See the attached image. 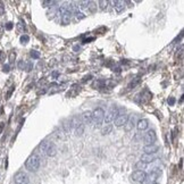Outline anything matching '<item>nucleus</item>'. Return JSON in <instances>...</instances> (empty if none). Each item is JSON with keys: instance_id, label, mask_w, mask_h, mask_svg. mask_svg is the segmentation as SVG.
Masks as SVG:
<instances>
[{"instance_id": "nucleus-1", "label": "nucleus", "mask_w": 184, "mask_h": 184, "mask_svg": "<svg viewBox=\"0 0 184 184\" xmlns=\"http://www.w3.org/2000/svg\"><path fill=\"white\" fill-rule=\"evenodd\" d=\"M40 167V158L38 155H31L25 161V168L28 172H36Z\"/></svg>"}, {"instance_id": "nucleus-2", "label": "nucleus", "mask_w": 184, "mask_h": 184, "mask_svg": "<svg viewBox=\"0 0 184 184\" xmlns=\"http://www.w3.org/2000/svg\"><path fill=\"white\" fill-rule=\"evenodd\" d=\"M105 119V110L101 107L96 108L93 111H92V122L94 123V125L99 127L101 126V124L104 123Z\"/></svg>"}, {"instance_id": "nucleus-3", "label": "nucleus", "mask_w": 184, "mask_h": 184, "mask_svg": "<svg viewBox=\"0 0 184 184\" xmlns=\"http://www.w3.org/2000/svg\"><path fill=\"white\" fill-rule=\"evenodd\" d=\"M15 184H28L30 183V177L25 172H17L14 176Z\"/></svg>"}, {"instance_id": "nucleus-4", "label": "nucleus", "mask_w": 184, "mask_h": 184, "mask_svg": "<svg viewBox=\"0 0 184 184\" xmlns=\"http://www.w3.org/2000/svg\"><path fill=\"white\" fill-rule=\"evenodd\" d=\"M118 115V109L116 106H113V107L109 109V111H108L107 114H105V119L104 122H106L107 124H109V123H111L113 121H115V118L117 117Z\"/></svg>"}, {"instance_id": "nucleus-5", "label": "nucleus", "mask_w": 184, "mask_h": 184, "mask_svg": "<svg viewBox=\"0 0 184 184\" xmlns=\"http://www.w3.org/2000/svg\"><path fill=\"white\" fill-rule=\"evenodd\" d=\"M156 140H157V135L156 132L153 130H150V131H148L146 133V135H144V143H146V146L153 144V143L156 142Z\"/></svg>"}, {"instance_id": "nucleus-6", "label": "nucleus", "mask_w": 184, "mask_h": 184, "mask_svg": "<svg viewBox=\"0 0 184 184\" xmlns=\"http://www.w3.org/2000/svg\"><path fill=\"white\" fill-rule=\"evenodd\" d=\"M146 175L147 174L144 173V170H135L132 174V180L136 183H142L146 181Z\"/></svg>"}, {"instance_id": "nucleus-7", "label": "nucleus", "mask_w": 184, "mask_h": 184, "mask_svg": "<svg viewBox=\"0 0 184 184\" xmlns=\"http://www.w3.org/2000/svg\"><path fill=\"white\" fill-rule=\"evenodd\" d=\"M129 119V115L126 114H118L117 117L115 118V126L116 127H122L126 124V122Z\"/></svg>"}, {"instance_id": "nucleus-8", "label": "nucleus", "mask_w": 184, "mask_h": 184, "mask_svg": "<svg viewBox=\"0 0 184 184\" xmlns=\"http://www.w3.org/2000/svg\"><path fill=\"white\" fill-rule=\"evenodd\" d=\"M158 150H159V148L156 144H149V146L143 147V152L147 153V155H155Z\"/></svg>"}, {"instance_id": "nucleus-9", "label": "nucleus", "mask_w": 184, "mask_h": 184, "mask_svg": "<svg viewBox=\"0 0 184 184\" xmlns=\"http://www.w3.org/2000/svg\"><path fill=\"white\" fill-rule=\"evenodd\" d=\"M148 127H149V122L146 118H142V119H140L136 123V129L139 130V131H146Z\"/></svg>"}, {"instance_id": "nucleus-10", "label": "nucleus", "mask_w": 184, "mask_h": 184, "mask_svg": "<svg viewBox=\"0 0 184 184\" xmlns=\"http://www.w3.org/2000/svg\"><path fill=\"white\" fill-rule=\"evenodd\" d=\"M82 122L83 124H91L92 123V111L85 110L82 114Z\"/></svg>"}, {"instance_id": "nucleus-11", "label": "nucleus", "mask_w": 184, "mask_h": 184, "mask_svg": "<svg viewBox=\"0 0 184 184\" xmlns=\"http://www.w3.org/2000/svg\"><path fill=\"white\" fill-rule=\"evenodd\" d=\"M45 155L48 157H53L56 156V153H57V148H56V146L53 144V143L49 142L48 144V148H47V150H45Z\"/></svg>"}, {"instance_id": "nucleus-12", "label": "nucleus", "mask_w": 184, "mask_h": 184, "mask_svg": "<svg viewBox=\"0 0 184 184\" xmlns=\"http://www.w3.org/2000/svg\"><path fill=\"white\" fill-rule=\"evenodd\" d=\"M156 160V156L155 155H147V153H143L142 156H141V160L140 161H142L147 165V164H150L155 161Z\"/></svg>"}, {"instance_id": "nucleus-13", "label": "nucleus", "mask_w": 184, "mask_h": 184, "mask_svg": "<svg viewBox=\"0 0 184 184\" xmlns=\"http://www.w3.org/2000/svg\"><path fill=\"white\" fill-rule=\"evenodd\" d=\"M159 174L160 173L158 172V170H152L151 173L147 174V175H146V180L150 181V182H156L157 178L159 177Z\"/></svg>"}, {"instance_id": "nucleus-14", "label": "nucleus", "mask_w": 184, "mask_h": 184, "mask_svg": "<svg viewBox=\"0 0 184 184\" xmlns=\"http://www.w3.org/2000/svg\"><path fill=\"white\" fill-rule=\"evenodd\" d=\"M113 4H114L115 11L117 13H122L125 8V2L124 1H113Z\"/></svg>"}, {"instance_id": "nucleus-15", "label": "nucleus", "mask_w": 184, "mask_h": 184, "mask_svg": "<svg viewBox=\"0 0 184 184\" xmlns=\"http://www.w3.org/2000/svg\"><path fill=\"white\" fill-rule=\"evenodd\" d=\"M133 126H134V117H129L127 122H126V124L124 125V130H125V132H130V131H132Z\"/></svg>"}, {"instance_id": "nucleus-16", "label": "nucleus", "mask_w": 184, "mask_h": 184, "mask_svg": "<svg viewBox=\"0 0 184 184\" xmlns=\"http://www.w3.org/2000/svg\"><path fill=\"white\" fill-rule=\"evenodd\" d=\"M71 17H72V11H67L65 14L62 16V23H63L64 25H67L70 24L71 22Z\"/></svg>"}, {"instance_id": "nucleus-17", "label": "nucleus", "mask_w": 184, "mask_h": 184, "mask_svg": "<svg viewBox=\"0 0 184 184\" xmlns=\"http://www.w3.org/2000/svg\"><path fill=\"white\" fill-rule=\"evenodd\" d=\"M111 131H113V125H110V124H106V126L101 130V134H102V135H107V134H109Z\"/></svg>"}, {"instance_id": "nucleus-18", "label": "nucleus", "mask_w": 184, "mask_h": 184, "mask_svg": "<svg viewBox=\"0 0 184 184\" xmlns=\"http://www.w3.org/2000/svg\"><path fill=\"white\" fill-rule=\"evenodd\" d=\"M146 167L147 165L144 163H142V161H138V163L135 164L136 170H143V169H146Z\"/></svg>"}, {"instance_id": "nucleus-19", "label": "nucleus", "mask_w": 184, "mask_h": 184, "mask_svg": "<svg viewBox=\"0 0 184 184\" xmlns=\"http://www.w3.org/2000/svg\"><path fill=\"white\" fill-rule=\"evenodd\" d=\"M48 144H49V141H47V140L42 141V143L40 144V149H41L42 152H45V150L48 148Z\"/></svg>"}, {"instance_id": "nucleus-20", "label": "nucleus", "mask_w": 184, "mask_h": 184, "mask_svg": "<svg viewBox=\"0 0 184 184\" xmlns=\"http://www.w3.org/2000/svg\"><path fill=\"white\" fill-rule=\"evenodd\" d=\"M67 11H68V8H67L66 6H62V7H60V8L58 9V11H57V14H58L59 16H63V15L65 14V13H66Z\"/></svg>"}, {"instance_id": "nucleus-21", "label": "nucleus", "mask_w": 184, "mask_h": 184, "mask_svg": "<svg viewBox=\"0 0 184 184\" xmlns=\"http://www.w3.org/2000/svg\"><path fill=\"white\" fill-rule=\"evenodd\" d=\"M19 41H21V43H23V45H24V43H28V42L30 41V36L26 34L22 35L21 39H19Z\"/></svg>"}, {"instance_id": "nucleus-22", "label": "nucleus", "mask_w": 184, "mask_h": 184, "mask_svg": "<svg viewBox=\"0 0 184 184\" xmlns=\"http://www.w3.org/2000/svg\"><path fill=\"white\" fill-rule=\"evenodd\" d=\"M41 4L43 7H51L52 5L57 4V2H56V1H42Z\"/></svg>"}, {"instance_id": "nucleus-23", "label": "nucleus", "mask_w": 184, "mask_h": 184, "mask_svg": "<svg viewBox=\"0 0 184 184\" xmlns=\"http://www.w3.org/2000/svg\"><path fill=\"white\" fill-rule=\"evenodd\" d=\"M31 57L34 59H39L40 58V52L36 51V50H32L31 51Z\"/></svg>"}, {"instance_id": "nucleus-24", "label": "nucleus", "mask_w": 184, "mask_h": 184, "mask_svg": "<svg viewBox=\"0 0 184 184\" xmlns=\"http://www.w3.org/2000/svg\"><path fill=\"white\" fill-rule=\"evenodd\" d=\"M74 14H75V17H76L77 19H83V18H85V15H84L83 13H81V11H75Z\"/></svg>"}, {"instance_id": "nucleus-25", "label": "nucleus", "mask_w": 184, "mask_h": 184, "mask_svg": "<svg viewBox=\"0 0 184 184\" xmlns=\"http://www.w3.org/2000/svg\"><path fill=\"white\" fill-rule=\"evenodd\" d=\"M83 132H84V125L80 126L79 129L75 130V133H76V135H82V134H83Z\"/></svg>"}, {"instance_id": "nucleus-26", "label": "nucleus", "mask_w": 184, "mask_h": 184, "mask_svg": "<svg viewBox=\"0 0 184 184\" xmlns=\"http://www.w3.org/2000/svg\"><path fill=\"white\" fill-rule=\"evenodd\" d=\"M108 1H99V5H100V9H102V11H105L106 8H107L108 6Z\"/></svg>"}, {"instance_id": "nucleus-27", "label": "nucleus", "mask_w": 184, "mask_h": 184, "mask_svg": "<svg viewBox=\"0 0 184 184\" xmlns=\"http://www.w3.org/2000/svg\"><path fill=\"white\" fill-rule=\"evenodd\" d=\"M15 59H16V52L11 51V53H9V62H11V63H14Z\"/></svg>"}, {"instance_id": "nucleus-28", "label": "nucleus", "mask_w": 184, "mask_h": 184, "mask_svg": "<svg viewBox=\"0 0 184 184\" xmlns=\"http://www.w3.org/2000/svg\"><path fill=\"white\" fill-rule=\"evenodd\" d=\"M13 26H14V24H13L11 22H8L5 28H6V30H11V28H13Z\"/></svg>"}, {"instance_id": "nucleus-29", "label": "nucleus", "mask_w": 184, "mask_h": 184, "mask_svg": "<svg viewBox=\"0 0 184 184\" xmlns=\"http://www.w3.org/2000/svg\"><path fill=\"white\" fill-rule=\"evenodd\" d=\"M18 68H21V70H25V63L23 60H21L19 63H18Z\"/></svg>"}, {"instance_id": "nucleus-30", "label": "nucleus", "mask_w": 184, "mask_h": 184, "mask_svg": "<svg viewBox=\"0 0 184 184\" xmlns=\"http://www.w3.org/2000/svg\"><path fill=\"white\" fill-rule=\"evenodd\" d=\"M139 82H140L139 79H138V80H136L135 82H133V81H132V82H131V84H130V85H129V88H130V89H132V88L135 87V85H136V84H138V83H139Z\"/></svg>"}, {"instance_id": "nucleus-31", "label": "nucleus", "mask_w": 184, "mask_h": 184, "mask_svg": "<svg viewBox=\"0 0 184 184\" xmlns=\"http://www.w3.org/2000/svg\"><path fill=\"white\" fill-rule=\"evenodd\" d=\"M5 13V6L2 2H0V15H4Z\"/></svg>"}, {"instance_id": "nucleus-32", "label": "nucleus", "mask_w": 184, "mask_h": 184, "mask_svg": "<svg viewBox=\"0 0 184 184\" xmlns=\"http://www.w3.org/2000/svg\"><path fill=\"white\" fill-rule=\"evenodd\" d=\"M168 104H169V106H173L175 104V98H169L168 99Z\"/></svg>"}, {"instance_id": "nucleus-33", "label": "nucleus", "mask_w": 184, "mask_h": 184, "mask_svg": "<svg viewBox=\"0 0 184 184\" xmlns=\"http://www.w3.org/2000/svg\"><path fill=\"white\" fill-rule=\"evenodd\" d=\"M32 66H33V65H32V63H28V66H26V68H25V70H26V72H30V71L32 70Z\"/></svg>"}, {"instance_id": "nucleus-34", "label": "nucleus", "mask_w": 184, "mask_h": 184, "mask_svg": "<svg viewBox=\"0 0 184 184\" xmlns=\"http://www.w3.org/2000/svg\"><path fill=\"white\" fill-rule=\"evenodd\" d=\"M18 28H19V30H24V28H25V25L23 24V23H22V22H19V23H18Z\"/></svg>"}, {"instance_id": "nucleus-35", "label": "nucleus", "mask_w": 184, "mask_h": 184, "mask_svg": "<svg viewBox=\"0 0 184 184\" xmlns=\"http://www.w3.org/2000/svg\"><path fill=\"white\" fill-rule=\"evenodd\" d=\"M4 72H5V73H8V72H9V65H5V66H4Z\"/></svg>"}, {"instance_id": "nucleus-36", "label": "nucleus", "mask_w": 184, "mask_h": 184, "mask_svg": "<svg viewBox=\"0 0 184 184\" xmlns=\"http://www.w3.org/2000/svg\"><path fill=\"white\" fill-rule=\"evenodd\" d=\"M5 58V53L2 51H0V60H4Z\"/></svg>"}, {"instance_id": "nucleus-37", "label": "nucleus", "mask_w": 184, "mask_h": 184, "mask_svg": "<svg viewBox=\"0 0 184 184\" xmlns=\"http://www.w3.org/2000/svg\"><path fill=\"white\" fill-rule=\"evenodd\" d=\"M4 127H5V124H4V123H0V133L2 132V130H4Z\"/></svg>"}, {"instance_id": "nucleus-38", "label": "nucleus", "mask_w": 184, "mask_h": 184, "mask_svg": "<svg viewBox=\"0 0 184 184\" xmlns=\"http://www.w3.org/2000/svg\"><path fill=\"white\" fill-rule=\"evenodd\" d=\"M91 77H92V76H91V75H89V76H85V77H84V79H83V80H82V82H85V81H87V80H90Z\"/></svg>"}, {"instance_id": "nucleus-39", "label": "nucleus", "mask_w": 184, "mask_h": 184, "mask_svg": "<svg viewBox=\"0 0 184 184\" xmlns=\"http://www.w3.org/2000/svg\"><path fill=\"white\" fill-rule=\"evenodd\" d=\"M2 32H4V30H2V25H0V36L2 35Z\"/></svg>"}, {"instance_id": "nucleus-40", "label": "nucleus", "mask_w": 184, "mask_h": 184, "mask_svg": "<svg viewBox=\"0 0 184 184\" xmlns=\"http://www.w3.org/2000/svg\"><path fill=\"white\" fill-rule=\"evenodd\" d=\"M52 75H53L55 77H57V76H58V72H53V73H52Z\"/></svg>"}]
</instances>
